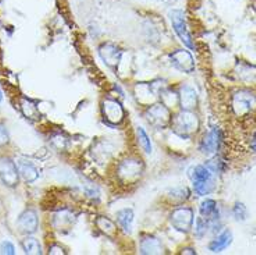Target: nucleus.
Wrapping results in <instances>:
<instances>
[{
  "instance_id": "1",
  "label": "nucleus",
  "mask_w": 256,
  "mask_h": 255,
  "mask_svg": "<svg viewBox=\"0 0 256 255\" xmlns=\"http://www.w3.org/2000/svg\"><path fill=\"white\" fill-rule=\"evenodd\" d=\"M170 127L181 138H190L198 133L200 127L198 115L194 110H182L172 119Z\"/></svg>"
},
{
  "instance_id": "2",
  "label": "nucleus",
  "mask_w": 256,
  "mask_h": 255,
  "mask_svg": "<svg viewBox=\"0 0 256 255\" xmlns=\"http://www.w3.org/2000/svg\"><path fill=\"white\" fill-rule=\"evenodd\" d=\"M144 170H145V166L141 158L128 156L117 165L116 173H117V179L120 180L122 184L131 185L141 179Z\"/></svg>"
},
{
  "instance_id": "3",
  "label": "nucleus",
  "mask_w": 256,
  "mask_h": 255,
  "mask_svg": "<svg viewBox=\"0 0 256 255\" xmlns=\"http://www.w3.org/2000/svg\"><path fill=\"white\" fill-rule=\"evenodd\" d=\"M231 109L237 117H250L256 112V95L248 90H238L231 98Z\"/></svg>"
},
{
  "instance_id": "4",
  "label": "nucleus",
  "mask_w": 256,
  "mask_h": 255,
  "mask_svg": "<svg viewBox=\"0 0 256 255\" xmlns=\"http://www.w3.org/2000/svg\"><path fill=\"white\" fill-rule=\"evenodd\" d=\"M214 173L212 172L210 169L206 165H198L195 166L190 173L194 184V190L198 195H208L213 191L214 188Z\"/></svg>"
},
{
  "instance_id": "5",
  "label": "nucleus",
  "mask_w": 256,
  "mask_h": 255,
  "mask_svg": "<svg viewBox=\"0 0 256 255\" xmlns=\"http://www.w3.org/2000/svg\"><path fill=\"white\" fill-rule=\"evenodd\" d=\"M145 119L156 130H163L172 124V110L164 103H152L145 110Z\"/></svg>"
},
{
  "instance_id": "6",
  "label": "nucleus",
  "mask_w": 256,
  "mask_h": 255,
  "mask_svg": "<svg viewBox=\"0 0 256 255\" xmlns=\"http://www.w3.org/2000/svg\"><path fill=\"white\" fill-rule=\"evenodd\" d=\"M194 209L190 206H182L180 205L178 208L170 213V223L173 226L174 230H177L180 233H190L194 226Z\"/></svg>"
},
{
  "instance_id": "7",
  "label": "nucleus",
  "mask_w": 256,
  "mask_h": 255,
  "mask_svg": "<svg viewBox=\"0 0 256 255\" xmlns=\"http://www.w3.org/2000/svg\"><path fill=\"white\" fill-rule=\"evenodd\" d=\"M102 116L110 126H118L126 119V109L120 101L113 98H104L102 101Z\"/></svg>"
},
{
  "instance_id": "8",
  "label": "nucleus",
  "mask_w": 256,
  "mask_h": 255,
  "mask_svg": "<svg viewBox=\"0 0 256 255\" xmlns=\"http://www.w3.org/2000/svg\"><path fill=\"white\" fill-rule=\"evenodd\" d=\"M172 24L176 34L178 35V38L182 41V44L188 46L190 49H194V41L188 26H186V14L182 10H173L172 12Z\"/></svg>"
},
{
  "instance_id": "9",
  "label": "nucleus",
  "mask_w": 256,
  "mask_h": 255,
  "mask_svg": "<svg viewBox=\"0 0 256 255\" xmlns=\"http://www.w3.org/2000/svg\"><path fill=\"white\" fill-rule=\"evenodd\" d=\"M0 180L7 187H16L18 184L20 172L17 163L10 158H0Z\"/></svg>"
},
{
  "instance_id": "10",
  "label": "nucleus",
  "mask_w": 256,
  "mask_h": 255,
  "mask_svg": "<svg viewBox=\"0 0 256 255\" xmlns=\"http://www.w3.org/2000/svg\"><path fill=\"white\" fill-rule=\"evenodd\" d=\"M170 60H172L174 67L178 69L180 71H182V73L191 74L195 71V62H194V58L188 51H184V49L174 51L170 55Z\"/></svg>"
},
{
  "instance_id": "11",
  "label": "nucleus",
  "mask_w": 256,
  "mask_h": 255,
  "mask_svg": "<svg viewBox=\"0 0 256 255\" xmlns=\"http://www.w3.org/2000/svg\"><path fill=\"white\" fill-rule=\"evenodd\" d=\"M99 56L102 58V60L104 63L108 64L112 69H116L118 64H120V60H122V51L114 44H103L100 48H99Z\"/></svg>"
},
{
  "instance_id": "12",
  "label": "nucleus",
  "mask_w": 256,
  "mask_h": 255,
  "mask_svg": "<svg viewBox=\"0 0 256 255\" xmlns=\"http://www.w3.org/2000/svg\"><path fill=\"white\" fill-rule=\"evenodd\" d=\"M39 220L36 212L32 209L24 210L18 217V229L24 234H34L38 230Z\"/></svg>"
},
{
  "instance_id": "13",
  "label": "nucleus",
  "mask_w": 256,
  "mask_h": 255,
  "mask_svg": "<svg viewBox=\"0 0 256 255\" xmlns=\"http://www.w3.org/2000/svg\"><path fill=\"white\" fill-rule=\"evenodd\" d=\"M178 105L182 110H194L198 105V92L191 85H182L178 92Z\"/></svg>"
},
{
  "instance_id": "14",
  "label": "nucleus",
  "mask_w": 256,
  "mask_h": 255,
  "mask_svg": "<svg viewBox=\"0 0 256 255\" xmlns=\"http://www.w3.org/2000/svg\"><path fill=\"white\" fill-rule=\"evenodd\" d=\"M222 144V131L218 127L213 128L208 134L204 137V140L200 141V151L204 153H216Z\"/></svg>"
},
{
  "instance_id": "15",
  "label": "nucleus",
  "mask_w": 256,
  "mask_h": 255,
  "mask_svg": "<svg viewBox=\"0 0 256 255\" xmlns=\"http://www.w3.org/2000/svg\"><path fill=\"white\" fill-rule=\"evenodd\" d=\"M140 252L145 255H159L164 252V247L158 237L144 236L140 242Z\"/></svg>"
},
{
  "instance_id": "16",
  "label": "nucleus",
  "mask_w": 256,
  "mask_h": 255,
  "mask_svg": "<svg viewBox=\"0 0 256 255\" xmlns=\"http://www.w3.org/2000/svg\"><path fill=\"white\" fill-rule=\"evenodd\" d=\"M134 210L126 208L117 212L116 215V220L118 227L126 233V234H131L132 233V227H134Z\"/></svg>"
},
{
  "instance_id": "17",
  "label": "nucleus",
  "mask_w": 256,
  "mask_h": 255,
  "mask_svg": "<svg viewBox=\"0 0 256 255\" xmlns=\"http://www.w3.org/2000/svg\"><path fill=\"white\" fill-rule=\"evenodd\" d=\"M231 242H232V233L230 230H226L222 234H218L214 240H212L209 244V249L214 254H218V252H223L226 248H228Z\"/></svg>"
},
{
  "instance_id": "18",
  "label": "nucleus",
  "mask_w": 256,
  "mask_h": 255,
  "mask_svg": "<svg viewBox=\"0 0 256 255\" xmlns=\"http://www.w3.org/2000/svg\"><path fill=\"white\" fill-rule=\"evenodd\" d=\"M17 167H18L20 176H21L22 180L26 181V183H34V181H36V180H38L39 177L38 169L32 165L31 162H26V160L21 159L17 162Z\"/></svg>"
},
{
  "instance_id": "19",
  "label": "nucleus",
  "mask_w": 256,
  "mask_h": 255,
  "mask_svg": "<svg viewBox=\"0 0 256 255\" xmlns=\"http://www.w3.org/2000/svg\"><path fill=\"white\" fill-rule=\"evenodd\" d=\"M95 224L96 227L100 230L104 236L109 237L112 240H114L118 236V227H117V224L113 220H110L109 217L99 216L95 220Z\"/></svg>"
},
{
  "instance_id": "20",
  "label": "nucleus",
  "mask_w": 256,
  "mask_h": 255,
  "mask_svg": "<svg viewBox=\"0 0 256 255\" xmlns=\"http://www.w3.org/2000/svg\"><path fill=\"white\" fill-rule=\"evenodd\" d=\"M199 212H200V216H204L205 219H208L209 222H216L218 219V202H216L214 199L208 198V199H205V201L200 204Z\"/></svg>"
},
{
  "instance_id": "21",
  "label": "nucleus",
  "mask_w": 256,
  "mask_h": 255,
  "mask_svg": "<svg viewBox=\"0 0 256 255\" xmlns=\"http://www.w3.org/2000/svg\"><path fill=\"white\" fill-rule=\"evenodd\" d=\"M190 197H191V192H190V190L186 187H177V188L170 190L168 194H167L168 201L176 205H181L182 202H186Z\"/></svg>"
},
{
  "instance_id": "22",
  "label": "nucleus",
  "mask_w": 256,
  "mask_h": 255,
  "mask_svg": "<svg viewBox=\"0 0 256 255\" xmlns=\"http://www.w3.org/2000/svg\"><path fill=\"white\" fill-rule=\"evenodd\" d=\"M74 220H76L74 215H71L70 212H67V210H63V212H58V215H54V217H53V224L58 230L68 229L71 224L74 223Z\"/></svg>"
},
{
  "instance_id": "23",
  "label": "nucleus",
  "mask_w": 256,
  "mask_h": 255,
  "mask_svg": "<svg viewBox=\"0 0 256 255\" xmlns=\"http://www.w3.org/2000/svg\"><path fill=\"white\" fill-rule=\"evenodd\" d=\"M20 106H21V110H22V113L28 117V119H32V120H36L39 119V109L38 106L35 105V103L30 101V99H26V98H22L21 99V102H20Z\"/></svg>"
},
{
  "instance_id": "24",
  "label": "nucleus",
  "mask_w": 256,
  "mask_h": 255,
  "mask_svg": "<svg viewBox=\"0 0 256 255\" xmlns=\"http://www.w3.org/2000/svg\"><path fill=\"white\" fill-rule=\"evenodd\" d=\"M136 141H138V145L141 148L142 151L145 153H152V141L150 137L148 135V133L142 127L136 128Z\"/></svg>"
},
{
  "instance_id": "25",
  "label": "nucleus",
  "mask_w": 256,
  "mask_h": 255,
  "mask_svg": "<svg viewBox=\"0 0 256 255\" xmlns=\"http://www.w3.org/2000/svg\"><path fill=\"white\" fill-rule=\"evenodd\" d=\"M22 248L26 251V254L30 255H40L42 254V247L36 238L34 237H26L22 241Z\"/></svg>"
},
{
  "instance_id": "26",
  "label": "nucleus",
  "mask_w": 256,
  "mask_h": 255,
  "mask_svg": "<svg viewBox=\"0 0 256 255\" xmlns=\"http://www.w3.org/2000/svg\"><path fill=\"white\" fill-rule=\"evenodd\" d=\"M209 226H210V222L205 219L204 216H200L196 219V224H195V236L199 237V238H202V237L206 236V233H208V229H209Z\"/></svg>"
},
{
  "instance_id": "27",
  "label": "nucleus",
  "mask_w": 256,
  "mask_h": 255,
  "mask_svg": "<svg viewBox=\"0 0 256 255\" xmlns=\"http://www.w3.org/2000/svg\"><path fill=\"white\" fill-rule=\"evenodd\" d=\"M232 215L237 220H245L246 216H248V210H246V206L241 202L236 204V206L232 208Z\"/></svg>"
},
{
  "instance_id": "28",
  "label": "nucleus",
  "mask_w": 256,
  "mask_h": 255,
  "mask_svg": "<svg viewBox=\"0 0 256 255\" xmlns=\"http://www.w3.org/2000/svg\"><path fill=\"white\" fill-rule=\"evenodd\" d=\"M206 166H208L213 173H222L224 172V169H226V163H224L220 158H214V159L209 160V162L206 163Z\"/></svg>"
},
{
  "instance_id": "29",
  "label": "nucleus",
  "mask_w": 256,
  "mask_h": 255,
  "mask_svg": "<svg viewBox=\"0 0 256 255\" xmlns=\"http://www.w3.org/2000/svg\"><path fill=\"white\" fill-rule=\"evenodd\" d=\"M0 254L14 255L16 254V247L13 245V242L3 241L0 244Z\"/></svg>"
},
{
  "instance_id": "30",
  "label": "nucleus",
  "mask_w": 256,
  "mask_h": 255,
  "mask_svg": "<svg viewBox=\"0 0 256 255\" xmlns=\"http://www.w3.org/2000/svg\"><path fill=\"white\" fill-rule=\"evenodd\" d=\"M8 141H10V135H8L6 126L0 123V147H4L6 144H8Z\"/></svg>"
},
{
  "instance_id": "31",
  "label": "nucleus",
  "mask_w": 256,
  "mask_h": 255,
  "mask_svg": "<svg viewBox=\"0 0 256 255\" xmlns=\"http://www.w3.org/2000/svg\"><path fill=\"white\" fill-rule=\"evenodd\" d=\"M49 254L64 255L66 254V251H64L63 247H60V245H50V248H49Z\"/></svg>"
},
{
  "instance_id": "32",
  "label": "nucleus",
  "mask_w": 256,
  "mask_h": 255,
  "mask_svg": "<svg viewBox=\"0 0 256 255\" xmlns=\"http://www.w3.org/2000/svg\"><path fill=\"white\" fill-rule=\"evenodd\" d=\"M181 254H192V255H195L196 254V251L194 248H184L182 249V252Z\"/></svg>"
},
{
  "instance_id": "33",
  "label": "nucleus",
  "mask_w": 256,
  "mask_h": 255,
  "mask_svg": "<svg viewBox=\"0 0 256 255\" xmlns=\"http://www.w3.org/2000/svg\"><path fill=\"white\" fill-rule=\"evenodd\" d=\"M250 148L256 152V133L254 134V137H252V140H250Z\"/></svg>"
},
{
  "instance_id": "34",
  "label": "nucleus",
  "mask_w": 256,
  "mask_h": 255,
  "mask_svg": "<svg viewBox=\"0 0 256 255\" xmlns=\"http://www.w3.org/2000/svg\"><path fill=\"white\" fill-rule=\"evenodd\" d=\"M252 7H254V10L256 12V0H252Z\"/></svg>"
},
{
  "instance_id": "35",
  "label": "nucleus",
  "mask_w": 256,
  "mask_h": 255,
  "mask_svg": "<svg viewBox=\"0 0 256 255\" xmlns=\"http://www.w3.org/2000/svg\"><path fill=\"white\" fill-rule=\"evenodd\" d=\"M2 99H3V94H2V90H0V102H2Z\"/></svg>"
}]
</instances>
